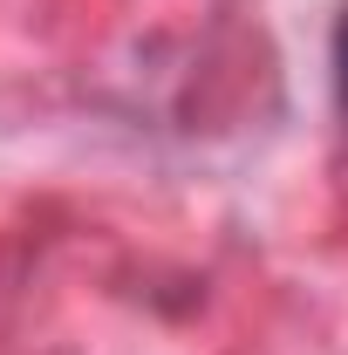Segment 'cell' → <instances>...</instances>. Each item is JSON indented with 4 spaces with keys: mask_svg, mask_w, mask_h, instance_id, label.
I'll return each mask as SVG.
<instances>
[{
    "mask_svg": "<svg viewBox=\"0 0 348 355\" xmlns=\"http://www.w3.org/2000/svg\"><path fill=\"white\" fill-rule=\"evenodd\" d=\"M335 96H342V110H348V14L335 21Z\"/></svg>",
    "mask_w": 348,
    "mask_h": 355,
    "instance_id": "1",
    "label": "cell"
}]
</instances>
